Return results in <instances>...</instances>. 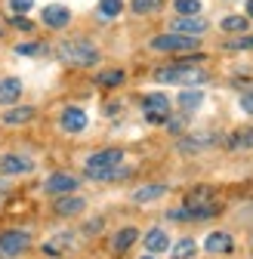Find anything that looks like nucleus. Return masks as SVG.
Segmentation results:
<instances>
[{"label": "nucleus", "mask_w": 253, "mask_h": 259, "mask_svg": "<svg viewBox=\"0 0 253 259\" xmlns=\"http://www.w3.org/2000/svg\"><path fill=\"white\" fill-rule=\"evenodd\" d=\"M59 59L65 65H74V68H93L99 62V50L90 40H65L59 47Z\"/></svg>", "instance_id": "f257e3e1"}, {"label": "nucleus", "mask_w": 253, "mask_h": 259, "mask_svg": "<svg viewBox=\"0 0 253 259\" xmlns=\"http://www.w3.org/2000/svg\"><path fill=\"white\" fill-rule=\"evenodd\" d=\"M154 80L157 83H182V87H192V83H204L207 74L198 71V68H188V65L176 62V65H167V68H157L154 71Z\"/></svg>", "instance_id": "f03ea898"}, {"label": "nucleus", "mask_w": 253, "mask_h": 259, "mask_svg": "<svg viewBox=\"0 0 253 259\" xmlns=\"http://www.w3.org/2000/svg\"><path fill=\"white\" fill-rule=\"evenodd\" d=\"M154 53H195L198 50V37H185V34H161V37H151L148 44Z\"/></svg>", "instance_id": "7ed1b4c3"}, {"label": "nucleus", "mask_w": 253, "mask_h": 259, "mask_svg": "<svg viewBox=\"0 0 253 259\" xmlns=\"http://www.w3.org/2000/svg\"><path fill=\"white\" fill-rule=\"evenodd\" d=\"M31 247V235L10 229V232H0V259H19L22 253H28Z\"/></svg>", "instance_id": "20e7f679"}, {"label": "nucleus", "mask_w": 253, "mask_h": 259, "mask_svg": "<svg viewBox=\"0 0 253 259\" xmlns=\"http://www.w3.org/2000/svg\"><path fill=\"white\" fill-rule=\"evenodd\" d=\"M142 114H145L148 123L161 126V123L170 117V99H167L164 93H151V96H145V99H142Z\"/></svg>", "instance_id": "39448f33"}, {"label": "nucleus", "mask_w": 253, "mask_h": 259, "mask_svg": "<svg viewBox=\"0 0 253 259\" xmlns=\"http://www.w3.org/2000/svg\"><path fill=\"white\" fill-rule=\"evenodd\" d=\"M123 160V148H105V151H96L93 157H87V176H99L105 170H114Z\"/></svg>", "instance_id": "423d86ee"}, {"label": "nucleus", "mask_w": 253, "mask_h": 259, "mask_svg": "<svg viewBox=\"0 0 253 259\" xmlns=\"http://www.w3.org/2000/svg\"><path fill=\"white\" fill-rule=\"evenodd\" d=\"M219 142H223V136L213 133V130H204V133H188V136L179 139V151L182 154H198V151H207V148H213Z\"/></svg>", "instance_id": "0eeeda50"}, {"label": "nucleus", "mask_w": 253, "mask_h": 259, "mask_svg": "<svg viewBox=\"0 0 253 259\" xmlns=\"http://www.w3.org/2000/svg\"><path fill=\"white\" fill-rule=\"evenodd\" d=\"M207 22L201 19V16H179V19H173L170 22V31L173 34H185V37H201V34H207Z\"/></svg>", "instance_id": "6e6552de"}, {"label": "nucleus", "mask_w": 253, "mask_h": 259, "mask_svg": "<svg viewBox=\"0 0 253 259\" xmlns=\"http://www.w3.org/2000/svg\"><path fill=\"white\" fill-rule=\"evenodd\" d=\"M31 170H34V160H31V157H22V154L0 157V176H25Z\"/></svg>", "instance_id": "1a4fd4ad"}, {"label": "nucleus", "mask_w": 253, "mask_h": 259, "mask_svg": "<svg viewBox=\"0 0 253 259\" xmlns=\"http://www.w3.org/2000/svg\"><path fill=\"white\" fill-rule=\"evenodd\" d=\"M40 19H44V25H47V28L62 31V28L71 22V10H68V7H62V4H50V7H44Z\"/></svg>", "instance_id": "9d476101"}, {"label": "nucleus", "mask_w": 253, "mask_h": 259, "mask_svg": "<svg viewBox=\"0 0 253 259\" xmlns=\"http://www.w3.org/2000/svg\"><path fill=\"white\" fill-rule=\"evenodd\" d=\"M87 123H90V117H87L83 108H65L62 117H59V126L65 130V133H83Z\"/></svg>", "instance_id": "9b49d317"}, {"label": "nucleus", "mask_w": 253, "mask_h": 259, "mask_svg": "<svg viewBox=\"0 0 253 259\" xmlns=\"http://www.w3.org/2000/svg\"><path fill=\"white\" fill-rule=\"evenodd\" d=\"M77 179L74 176H68V173H53L50 179H47V191L50 194H71V191H77Z\"/></svg>", "instance_id": "f8f14e48"}, {"label": "nucleus", "mask_w": 253, "mask_h": 259, "mask_svg": "<svg viewBox=\"0 0 253 259\" xmlns=\"http://www.w3.org/2000/svg\"><path fill=\"white\" fill-rule=\"evenodd\" d=\"M204 250L207 253H232L235 250V241L229 232H210L207 241H204Z\"/></svg>", "instance_id": "ddd939ff"}, {"label": "nucleus", "mask_w": 253, "mask_h": 259, "mask_svg": "<svg viewBox=\"0 0 253 259\" xmlns=\"http://www.w3.org/2000/svg\"><path fill=\"white\" fill-rule=\"evenodd\" d=\"M83 207H87V201L83 198H71V194H59L56 204H53V210L59 216H77V213H83Z\"/></svg>", "instance_id": "4468645a"}, {"label": "nucleus", "mask_w": 253, "mask_h": 259, "mask_svg": "<svg viewBox=\"0 0 253 259\" xmlns=\"http://www.w3.org/2000/svg\"><path fill=\"white\" fill-rule=\"evenodd\" d=\"M34 108H31V105H22V108H10L4 117H0V123H4V126H25V123H31V120H34Z\"/></svg>", "instance_id": "2eb2a0df"}, {"label": "nucleus", "mask_w": 253, "mask_h": 259, "mask_svg": "<svg viewBox=\"0 0 253 259\" xmlns=\"http://www.w3.org/2000/svg\"><path fill=\"white\" fill-rule=\"evenodd\" d=\"M22 96V80L19 77H4L0 80V105H13Z\"/></svg>", "instance_id": "dca6fc26"}, {"label": "nucleus", "mask_w": 253, "mask_h": 259, "mask_svg": "<svg viewBox=\"0 0 253 259\" xmlns=\"http://www.w3.org/2000/svg\"><path fill=\"white\" fill-rule=\"evenodd\" d=\"M145 250H148L151 256L170 250V238H167V232H164V229H151V232L145 235Z\"/></svg>", "instance_id": "f3484780"}, {"label": "nucleus", "mask_w": 253, "mask_h": 259, "mask_svg": "<svg viewBox=\"0 0 253 259\" xmlns=\"http://www.w3.org/2000/svg\"><path fill=\"white\" fill-rule=\"evenodd\" d=\"M167 194V185L164 182H154V185H142L133 191V201L136 204H148V201H157V198H164Z\"/></svg>", "instance_id": "a211bd4d"}, {"label": "nucleus", "mask_w": 253, "mask_h": 259, "mask_svg": "<svg viewBox=\"0 0 253 259\" xmlns=\"http://www.w3.org/2000/svg\"><path fill=\"white\" fill-rule=\"evenodd\" d=\"M136 241H139V232H136V229H120V232L111 238V250H114V253H126Z\"/></svg>", "instance_id": "6ab92c4d"}, {"label": "nucleus", "mask_w": 253, "mask_h": 259, "mask_svg": "<svg viewBox=\"0 0 253 259\" xmlns=\"http://www.w3.org/2000/svg\"><path fill=\"white\" fill-rule=\"evenodd\" d=\"M253 148V126L238 130V133L229 136V151H250Z\"/></svg>", "instance_id": "aec40b11"}, {"label": "nucleus", "mask_w": 253, "mask_h": 259, "mask_svg": "<svg viewBox=\"0 0 253 259\" xmlns=\"http://www.w3.org/2000/svg\"><path fill=\"white\" fill-rule=\"evenodd\" d=\"M204 105V93L201 90H185L182 96H179V108L182 111H198Z\"/></svg>", "instance_id": "412c9836"}, {"label": "nucleus", "mask_w": 253, "mask_h": 259, "mask_svg": "<svg viewBox=\"0 0 253 259\" xmlns=\"http://www.w3.org/2000/svg\"><path fill=\"white\" fill-rule=\"evenodd\" d=\"M219 28L229 31V34H244V31L250 28V19L247 16H226L223 22H219Z\"/></svg>", "instance_id": "4be33fe9"}, {"label": "nucleus", "mask_w": 253, "mask_h": 259, "mask_svg": "<svg viewBox=\"0 0 253 259\" xmlns=\"http://www.w3.org/2000/svg\"><path fill=\"white\" fill-rule=\"evenodd\" d=\"M198 253V244L192 241V238H182L173 250H170V259H192Z\"/></svg>", "instance_id": "5701e85b"}, {"label": "nucleus", "mask_w": 253, "mask_h": 259, "mask_svg": "<svg viewBox=\"0 0 253 259\" xmlns=\"http://www.w3.org/2000/svg\"><path fill=\"white\" fill-rule=\"evenodd\" d=\"M161 7H164V0H130V10L136 16H151V13H157Z\"/></svg>", "instance_id": "b1692460"}, {"label": "nucleus", "mask_w": 253, "mask_h": 259, "mask_svg": "<svg viewBox=\"0 0 253 259\" xmlns=\"http://www.w3.org/2000/svg\"><path fill=\"white\" fill-rule=\"evenodd\" d=\"M173 10L179 16H198L201 13V0H173Z\"/></svg>", "instance_id": "393cba45"}, {"label": "nucleus", "mask_w": 253, "mask_h": 259, "mask_svg": "<svg viewBox=\"0 0 253 259\" xmlns=\"http://www.w3.org/2000/svg\"><path fill=\"white\" fill-rule=\"evenodd\" d=\"M120 10H123V0H99V16L102 19H114V16H120Z\"/></svg>", "instance_id": "a878e982"}, {"label": "nucleus", "mask_w": 253, "mask_h": 259, "mask_svg": "<svg viewBox=\"0 0 253 259\" xmlns=\"http://www.w3.org/2000/svg\"><path fill=\"white\" fill-rule=\"evenodd\" d=\"M96 83H99V87H120V83H123V71H117V68L102 71V74H96Z\"/></svg>", "instance_id": "bb28decb"}, {"label": "nucleus", "mask_w": 253, "mask_h": 259, "mask_svg": "<svg viewBox=\"0 0 253 259\" xmlns=\"http://www.w3.org/2000/svg\"><path fill=\"white\" fill-rule=\"evenodd\" d=\"M16 53L19 56H44L47 53V44H19Z\"/></svg>", "instance_id": "cd10ccee"}, {"label": "nucleus", "mask_w": 253, "mask_h": 259, "mask_svg": "<svg viewBox=\"0 0 253 259\" xmlns=\"http://www.w3.org/2000/svg\"><path fill=\"white\" fill-rule=\"evenodd\" d=\"M226 50H235V53H241V50H253V34H250V37H238V40H229V44H226Z\"/></svg>", "instance_id": "c85d7f7f"}, {"label": "nucleus", "mask_w": 253, "mask_h": 259, "mask_svg": "<svg viewBox=\"0 0 253 259\" xmlns=\"http://www.w3.org/2000/svg\"><path fill=\"white\" fill-rule=\"evenodd\" d=\"M31 7H34L31 0H10V13H13V16H22V13H28Z\"/></svg>", "instance_id": "c756f323"}, {"label": "nucleus", "mask_w": 253, "mask_h": 259, "mask_svg": "<svg viewBox=\"0 0 253 259\" xmlns=\"http://www.w3.org/2000/svg\"><path fill=\"white\" fill-rule=\"evenodd\" d=\"M13 28H19V31H31V28H34V22H31V19H25V16H13V22H10Z\"/></svg>", "instance_id": "7c9ffc66"}, {"label": "nucleus", "mask_w": 253, "mask_h": 259, "mask_svg": "<svg viewBox=\"0 0 253 259\" xmlns=\"http://www.w3.org/2000/svg\"><path fill=\"white\" fill-rule=\"evenodd\" d=\"M164 123H167V130H170V133H182V126H185V117H167Z\"/></svg>", "instance_id": "2f4dec72"}, {"label": "nucleus", "mask_w": 253, "mask_h": 259, "mask_svg": "<svg viewBox=\"0 0 253 259\" xmlns=\"http://www.w3.org/2000/svg\"><path fill=\"white\" fill-rule=\"evenodd\" d=\"M241 108H244V111H247V114H250V117H253V90H250V93H244V96H241Z\"/></svg>", "instance_id": "473e14b6"}, {"label": "nucleus", "mask_w": 253, "mask_h": 259, "mask_svg": "<svg viewBox=\"0 0 253 259\" xmlns=\"http://www.w3.org/2000/svg\"><path fill=\"white\" fill-rule=\"evenodd\" d=\"M247 16L253 19V0H247Z\"/></svg>", "instance_id": "72a5a7b5"}, {"label": "nucleus", "mask_w": 253, "mask_h": 259, "mask_svg": "<svg viewBox=\"0 0 253 259\" xmlns=\"http://www.w3.org/2000/svg\"><path fill=\"white\" fill-rule=\"evenodd\" d=\"M142 259H154V256H142Z\"/></svg>", "instance_id": "f704fd0d"}, {"label": "nucleus", "mask_w": 253, "mask_h": 259, "mask_svg": "<svg viewBox=\"0 0 253 259\" xmlns=\"http://www.w3.org/2000/svg\"><path fill=\"white\" fill-rule=\"evenodd\" d=\"M0 37H4V28H0Z\"/></svg>", "instance_id": "c9c22d12"}, {"label": "nucleus", "mask_w": 253, "mask_h": 259, "mask_svg": "<svg viewBox=\"0 0 253 259\" xmlns=\"http://www.w3.org/2000/svg\"><path fill=\"white\" fill-rule=\"evenodd\" d=\"M0 204H4V194H0Z\"/></svg>", "instance_id": "e433bc0d"}]
</instances>
